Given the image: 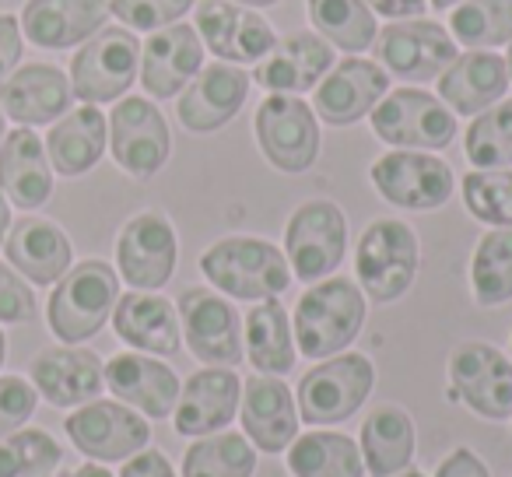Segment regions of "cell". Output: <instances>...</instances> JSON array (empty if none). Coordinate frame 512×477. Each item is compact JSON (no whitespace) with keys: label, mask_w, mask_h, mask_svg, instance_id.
Returning a JSON list of instances; mask_svg holds the SVG:
<instances>
[{"label":"cell","mask_w":512,"mask_h":477,"mask_svg":"<svg viewBox=\"0 0 512 477\" xmlns=\"http://www.w3.org/2000/svg\"><path fill=\"white\" fill-rule=\"evenodd\" d=\"M200 271L218 292L239 302L278 299L292 285V267L278 246L253 239V235H228L218 239L200 257Z\"/></svg>","instance_id":"obj_1"},{"label":"cell","mask_w":512,"mask_h":477,"mask_svg":"<svg viewBox=\"0 0 512 477\" xmlns=\"http://www.w3.org/2000/svg\"><path fill=\"white\" fill-rule=\"evenodd\" d=\"M365 323V295L348 278H323L295 306V344L306 358L341 355Z\"/></svg>","instance_id":"obj_2"},{"label":"cell","mask_w":512,"mask_h":477,"mask_svg":"<svg viewBox=\"0 0 512 477\" xmlns=\"http://www.w3.org/2000/svg\"><path fill=\"white\" fill-rule=\"evenodd\" d=\"M116 299H120V278L113 267L102 260H85L53 288L46 320L64 344H81L106 327Z\"/></svg>","instance_id":"obj_3"},{"label":"cell","mask_w":512,"mask_h":477,"mask_svg":"<svg viewBox=\"0 0 512 477\" xmlns=\"http://www.w3.org/2000/svg\"><path fill=\"white\" fill-rule=\"evenodd\" d=\"M372 386H376V369L358 351L320 362L299 383V418L313 428L341 425L351 414H358Z\"/></svg>","instance_id":"obj_4"},{"label":"cell","mask_w":512,"mask_h":477,"mask_svg":"<svg viewBox=\"0 0 512 477\" xmlns=\"http://www.w3.org/2000/svg\"><path fill=\"white\" fill-rule=\"evenodd\" d=\"M358 285L372 302H393L414 285L418 274V235L397 218H379L362 232L355 253Z\"/></svg>","instance_id":"obj_5"},{"label":"cell","mask_w":512,"mask_h":477,"mask_svg":"<svg viewBox=\"0 0 512 477\" xmlns=\"http://www.w3.org/2000/svg\"><path fill=\"white\" fill-rule=\"evenodd\" d=\"M372 134L400 151H442L456 137V116L418 88H397L369 113Z\"/></svg>","instance_id":"obj_6"},{"label":"cell","mask_w":512,"mask_h":477,"mask_svg":"<svg viewBox=\"0 0 512 477\" xmlns=\"http://www.w3.org/2000/svg\"><path fill=\"white\" fill-rule=\"evenodd\" d=\"M348 250V218L334 200H306L288 218L285 257L299 281H323Z\"/></svg>","instance_id":"obj_7"},{"label":"cell","mask_w":512,"mask_h":477,"mask_svg":"<svg viewBox=\"0 0 512 477\" xmlns=\"http://www.w3.org/2000/svg\"><path fill=\"white\" fill-rule=\"evenodd\" d=\"M141 43L127 29H99L71 60V92L85 106L123 99L137 78Z\"/></svg>","instance_id":"obj_8"},{"label":"cell","mask_w":512,"mask_h":477,"mask_svg":"<svg viewBox=\"0 0 512 477\" xmlns=\"http://www.w3.org/2000/svg\"><path fill=\"white\" fill-rule=\"evenodd\" d=\"M256 144L281 172H306L320 158V123L299 95H267L256 109Z\"/></svg>","instance_id":"obj_9"},{"label":"cell","mask_w":512,"mask_h":477,"mask_svg":"<svg viewBox=\"0 0 512 477\" xmlns=\"http://www.w3.org/2000/svg\"><path fill=\"white\" fill-rule=\"evenodd\" d=\"M383 200L404 211H435L453 197V169L432 151H390L369 169Z\"/></svg>","instance_id":"obj_10"},{"label":"cell","mask_w":512,"mask_h":477,"mask_svg":"<svg viewBox=\"0 0 512 477\" xmlns=\"http://www.w3.org/2000/svg\"><path fill=\"white\" fill-rule=\"evenodd\" d=\"M179 260V239L169 218L158 211H144L123 225L116 239V264L134 292H158L169 285Z\"/></svg>","instance_id":"obj_11"},{"label":"cell","mask_w":512,"mask_h":477,"mask_svg":"<svg viewBox=\"0 0 512 477\" xmlns=\"http://www.w3.org/2000/svg\"><path fill=\"white\" fill-rule=\"evenodd\" d=\"M449 383L463 404L488 421L512 418V362L481 341L460 344L449 355Z\"/></svg>","instance_id":"obj_12"},{"label":"cell","mask_w":512,"mask_h":477,"mask_svg":"<svg viewBox=\"0 0 512 477\" xmlns=\"http://www.w3.org/2000/svg\"><path fill=\"white\" fill-rule=\"evenodd\" d=\"M179 327L183 341L204 365H239L242 362V323L232 302L207 288H186L179 295Z\"/></svg>","instance_id":"obj_13"},{"label":"cell","mask_w":512,"mask_h":477,"mask_svg":"<svg viewBox=\"0 0 512 477\" xmlns=\"http://www.w3.org/2000/svg\"><path fill=\"white\" fill-rule=\"evenodd\" d=\"M109 148L123 172L148 179L169 162V127L165 116L141 95L120 99L109 116Z\"/></svg>","instance_id":"obj_14"},{"label":"cell","mask_w":512,"mask_h":477,"mask_svg":"<svg viewBox=\"0 0 512 477\" xmlns=\"http://www.w3.org/2000/svg\"><path fill=\"white\" fill-rule=\"evenodd\" d=\"M64 428L74 446L99 463L130 460L151 442L148 421L130 411L127 404H113V400H92L78 414H71Z\"/></svg>","instance_id":"obj_15"},{"label":"cell","mask_w":512,"mask_h":477,"mask_svg":"<svg viewBox=\"0 0 512 477\" xmlns=\"http://www.w3.org/2000/svg\"><path fill=\"white\" fill-rule=\"evenodd\" d=\"M376 57L393 71L397 78L407 81H432L460 57L456 39L449 36L442 25L421 22V18H407V22H393L379 29L376 36Z\"/></svg>","instance_id":"obj_16"},{"label":"cell","mask_w":512,"mask_h":477,"mask_svg":"<svg viewBox=\"0 0 512 477\" xmlns=\"http://www.w3.org/2000/svg\"><path fill=\"white\" fill-rule=\"evenodd\" d=\"M193 8H197V25L193 29H197L200 43H207V50L218 60H232L235 67L256 64L278 43L274 25L249 8L228 4V0H200Z\"/></svg>","instance_id":"obj_17"},{"label":"cell","mask_w":512,"mask_h":477,"mask_svg":"<svg viewBox=\"0 0 512 477\" xmlns=\"http://www.w3.org/2000/svg\"><path fill=\"white\" fill-rule=\"evenodd\" d=\"M386 92H390V74L379 64L358 57L341 60L316 85L313 113H320V120L330 127H351L362 116H369Z\"/></svg>","instance_id":"obj_18"},{"label":"cell","mask_w":512,"mask_h":477,"mask_svg":"<svg viewBox=\"0 0 512 477\" xmlns=\"http://www.w3.org/2000/svg\"><path fill=\"white\" fill-rule=\"evenodd\" d=\"M242 404V383L232 369L221 365H207V369L193 372L186 386L179 390L176 411H172V425L179 435H214L235 421V411Z\"/></svg>","instance_id":"obj_19"},{"label":"cell","mask_w":512,"mask_h":477,"mask_svg":"<svg viewBox=\"0 0 512 477\" xmlns=\"http://www.w3.org/2000/svg\"><path fill=\"white\" fill-rule=\"evenodd\" d=\"M242 432L264 453H285L299 439V404L278 376L256 372L242 383Z\"/></svg>","instance_id":"obj_20"},{"label":"cell","mask_w":512,"mask_h":477,"mask_svg":"<svg viewBox=\"0 0 512 477\" xmlns=\"http://www.w3.org/2000/svg\"><path fill=\"white\" fill-rule=\"evenodd\" d=\"M204 67V43L193 25H169L151 32L141 46V85L151 99H176L179 88H186Z\"/></svg>","instance_id":"obj_21"},{"label":"cell","mask_w":512,"mask_h":477,"mask_svg":"<svg viewBox=\"0 0 512 477\" xmlns=\"http://www.w3.org/2000/svg\"><path fill=\"white\" fill-rule=\"evenodd\" d=\"M330 67H334V50L327 39L316 32H292L271 46V53L256 64L253 78L271 95H302L320 85Z\"/></svg>","instance_id":"obj_22"},{"label":"cell","mask_w":512,"mask_h":477,"mask_svg":"<svg viewBox=\"0 0 512 477\" xmlns=\"http://www.w3.org/2000/svg\"><path fill=\"white\" fill-rule=\"evenodd\" d=\"M249 95V74L235 64H211L200 67L197 78L179 95V123L193 134H211L221 130Z\"/></svg>","instance_id":"obj_23"},{"label":"cell","mask_w":512,"mask_h":477,"mask_svg":"<svg viewBox=\"0 0 512 477\" xmlns=\"http://www.w3.org/2000/svg\"><path fill=\"white\" fill-rule=\"evenodd\" d=\"M106 18L109 0H29L18 25L39 50H67L106 29Z\"/></svg>","instance_id":"obj_24"},{"label":"cell","mask_w":512,"mask_h":477,"mask_svg":"<svg viewBox=\"0 0 512 477\" xmlns=\"http://www.w3.org/2000/svg\"><path fill=\"white\" fill-rule=\"evenodd\" d=\"M71 81L50 64H25L0 85V109L22 127H43L71 109Z\"/></svg>","instance_id":"obj_25"},{"label":"cell","mask_w":512,"mask_h":477,"mask_svg":"<svg viewBox=\"0 0 512 477\" xmlns=\"http://www.w3.org/2000/svg\"><path fill=\"white\" fill-rule=\"evenodd\" d=\"M32 383L53 407L92 404L106 386L99 355L85 348H46L32 362Z\"/></svg>","instance_id":"obj_26"},{"label":"cell","mask_w":512,"mask_h":477,"mask_svg":"<svg viewBox=\"0 0 512 477\" xmlns=\"http://www.w3.org/2000/svg\"><path fill=\"white\" fill-rule=\"evenodd\" d=\"M0 193L22 211H36L53 193V165L46 144L29 127H18L0 141Z\"/></svg>","instance_id":"obj_27"},{"label":"cell","mask_w":512,"mask_h":477,"mask_svg":"<svg viewBox=\"0 0 512 477\" xmlns=\"http://www.w3.org/2000/svg\"><path fill=\"white\" fill-rule=\"evenodd\" d=\"M505 88H509V67H505V57L491 50L463 53L439 74L442 102L460 116H477L491 109L495 102H502Z\"/></svg>","instance_id":"obj_28"},{"label":"cell","mask_w":512,"mask_h":477,"mask_svg":"<svg viewBox=\"0 0 512 477\" xmlns=\"http://www.w3.org/2000/svg\"><path fill=\"white\" fill-rule=\"evenodd\" d=\"M106 386L120 397V404L137 407L151 421L169 418L179 400V379L169 365L144 355H116L106 365Z\"/></svg>","instance_id":"obj_29"},{"label":"cell","mask_w":512,"mask_h":477,"mask_svg":"<svg viewBox=\"0 0 512 477\" xmlns=\"http://www.w3.org/2000/svg\"><path fill=\"white\" fill-rule=\"evenodd\" d=\"M113 327L120 341L151 355H176L183 337L176 306L155 292H127L123 299H116Z\"/></svg>","instance_id":"obj_30"},{"label":"cell","mask_w":512,"mask_h":477,"mask_svg":"<svg viewBox=\"0 0 512 477\" xmlns=\"http://www.w3.org/2000/svg\"><path fill=\"white\" fill-rule=\"evenodd\" d=\"M8 260L32 285H53L71 267V239L46 218H22L8 228Z\"/></svg>","instance_id":"obj_31"},{"label":"cell","mask_w":512,"mask_h":477,"mask_svg":"<svg viewBox=\"0 0 512 477\" xmlns=\"http://www.w3.org/2000/svg\"><path fill=\"white\" fill-rule=\"evenodd\" d=\"M106 137L109 127L99 106H81L53 123L46 137V158L60 176H85L106 151Z\"/></svg>","instance_id":"obj_32"},{"label":"cell","mask_w":512,"mask_h":477,"mask_svg":"<svg viewBox=\"0 0 512 477\" xmlns=\"http://www.w3.org/2000/svg\"><path fill=\"white\" fill-rule=\"evenodd\" d=\"M414 442H418V435H414L411 414L393 404L376 407V411L365 418L362 439H358L365 474L393 477V474H400V470H407L414 460Z\"/></svg>","instance_id":"obj_33"},{"label":"cell","mask_w":512,"mask_h":477,"mask_svg":"<svg viewBox=\"0 0 512 477\" xmlns=\"http://www.w3.org/2000/svg\"><path fill=\"white\" fill-rule=\"evenodd\" d=\"M242 351L253 362L256 372L264 376H285L295 365V341L292 320L278 299H264L246 313V330H242Z\"/></svg>","instance_id":"obj_34"},{"label":"cell","mask_w":512,"mask_h":477,"mask_svg":"<svg viewBox=\"0 0 512 477\" xmlns=\"http://www.w3.org/2000/svg\"><path fill=\"white\" fill-rule=\"evenodd\" d=\"M292 477H365L362 449L341 432H306L288 446Z\"/></svg>","instance_id":"obj_35"},{"label":"cell","mask_w":512,"mask_h":477,"mask_svg":"<svg viewBox=\"0 0 512 477\" xmlns=\"http://www.w3.org/2000/svg\"><path fill=\"white\" fill-rule=\"evenodd\" d=\"M309 22L344 53H362L376 43V15L365 0H306Z\"/></svg>","instance_id":"obj_36"},{"label":"cell","mask_w":512,"mask_h":477,"mask_svg":"<svg viewBox=\"0 0 512 477\" xmlns=\"http://www.w3.org/2000/svg\"><path fill=\"white\" fill-rule=\"evenodd\" d=\"M470 288L477 306H505L512 299V228H491L470 260Z\"/></svg>","instance_id":"obj_37"},{"label":"cell","mask_w":512,"mask_h":477,"mask_svg":"<svg viewBox=\"0 0 512 477\" xmlns=\"http://www.w3.org/2000/svg\"><path fill=\"white\" fill-rule=\"evenodd\" d=\"M256 453L235 432L200 435L183 456V477H253Z\"/></svg>","instance_id":"obj_38"},{"label":"cell","mask_w":512,"mask_h":477,"mask_svg":"<svg viewBox=\"0 0 512 477\" xmlns=\"http://www.w3.org/2000/svg\"><path fill=\"white\" fill-rule=\"evenodd\" d=\"M449 29L467 50H495L512 43V0H463L449 15Z\"/></svg>","instance_id":"obj_39"},{"label":"cell","mask_w":512,"mask_h":477,"mask_svg":"<svg viewBox=\"0 0 512 477\" xmlns=\"http://www.w3.org/2000/svg\"><path fill=\"white\" fill-rule=\"evenodd\" d=\"M463 151H467L474 169L512 165V99L477 113V120L470 123L467 137H463Z\"/></svg>","instance_id":"obj_40"},{"label":"cell","mask_w":512,"mask_h":477,"mask_svg":"<svg viewBox=\"0 0 512 477\" xmlns=\"http://www.w3.org/2000/svg\"><path fill=\"white\" fill-rule=\"evenodd\" d=\"M463 204L477 221L495 228H512V172L477 169L463 176Z\"/></svg>","instance_id":"obj_41"},{"label":"cell","mask_w":512,"mask_h":477,"mask_svg":"<svg viewBox=\"0 0 512 477\" xmlns=\"http://www.w3.org/2000/svg\"><path fill=\"white\" fill-rule=\"evenodd\" d=\"M60 446L53 435L25 428L0 442V477H46L60 463Z\"/></svg>","instance_id":"obj_42"},{"label":"cell","mask_w":512,"mask_h":477,"mask_svg":"<svg viewBox=\"0 0 512 477\" xmlns=\"http://www.w3.org/2000/svg\"><path fill=\"white\" fill-rule=\"evenodd\" d=\"M197 0H109V15L120 18L127 29L158 32L183 22V15Z\"/></svg>","instance_id":"obj_43"},{"label":"cell","mask_w":512,"mask_h":477,"mask_svg":"<svg viewBox=\"0 0 512 477\" xmlns=\"http://www.w3.org/2000/svg\"><path fill=\"white\" fill-rule=\"evenodd\" d=\"M36 414V386L18 376H0V439L25 425Z\"/></svg>","instance_id":"obj_44"},{"label":"cell","mask_w":512,"mask_h":477,"mask_svg":"<svg viewBox=\"0 0 512 477\" xmlns=\"http://www.w3.org/2000/svg\"><path fill=\"white\" fill-rule=\"evenodd\" d=\"M36 316V295L11 267L0 264V323H22Z\"/></svg>","instance_id":"obj_45"},{"label":"cell","mask_w":512,"mask_h":477,"mask_svg":"<svg viewBox=\"0 0 512 477\" xmlns=\"http://www.w3.org/2000/svg\"><path fill=\"white\" fill-rule=\"evenodd\" d=\"M18 60H22V25L15 15H0V85L11 78Z\"/></svg>","instance_id":"obj_46"},{"label":"cell","mask_w":512,"mask_h":477,"mask_svg":"<svg viewBox=\"0 0 512 477\" xmlns=\"http://www.w3.org/2000/svg\"><path fill=\"white\" fill-rule=\"evenodd\" d=\"M435 477H491V474H488V467H484L481 456H477L474 449L460 446L439 463Z\"/></svg>","instance_id":"obj_47"},{"label":"cell","mask_w":512,"mask_h":477,"mask_svg":"<svg viewBox=\"0 0 512 477\" xmlns=\"http://www.w3.org/2000/svg\"><path fill=\"white\" fill-rule=\"evenodd\" d=\"M120 477H176V470L165 460V453H158V449H141V453H134L123 463Z\"/></svg>","instance_id":"obj_48"},{"label":"cell","mask_w":512,"mask_h":477,"mask_svg":"<svg viewBox=\"0 0 512 477\" xmlns=\"http://www.w3.org/2000/svg\"><path fill=\"white\" fill-rule=\"evenodd\" d=\"M372 8V15H386L393 22H407V18L425 15L428 0H365Z\"/></svg>","instance_id":"obj_49"},{"label":"cell","mask_w":512,"mask_h":477,"mask_svg":"<svg viewBox=\"0 0 512 477\" xmlns=\"http://www.w3.org/2000/svg\"><path fill=\"white\" fill-rule=\"evenodd\" d=\"M11 228V207H8V197L0 193V243H4V235Z\"/></svg>","instance_id":"obj_50"},{"label":"cell","mask_w":512,"mask_h":477,"mask_svg":"<svg viewBox=\"0 0 512 477\" xmlns=\"http://www.w3.org/2000/svg\"><path fill=\"white\" fill-rule=\"evenodd\" d=\"M71 477H113V474H109V470H102L99 463H85V467H78Z\"/></svg>","instance_id":"obj_51"},{"label":"cell","mask_w":512,"mask_h":477,"mask_svg":"<svg viewBox=\"0 0 512 477\" xmlns=\"http://www.w3.org/2000/svg\"><path fill=\"white\" fill-rule=\"evenodd\" d=\"M456 4H463V0H432V8H439V11H449V8H456Z\"/></svg>","instance_id":"obj_52"},{"label":"cell","mask_w":512,"mask_h":477,"mask_svg":"<svg viewBox=\"0 0 512 477\" xmlns=\"http://www.w3.org/2000/svg\"><path fill=\"white\" fill-rule=\"evenodd\" d=\"M235 4H256V8H271V4H281V0H235Z\"/></svg>","instance_id":"obj_53"},{"label":"cell","mask_w":512,"mask_h":477,"mask_svg":"<svg viewBox=\"0 0 512 477\" xmlns=\"http://www.w3.org/2000/svg\"><path fill=\"white\" fill-rule=\"evenodd\" d=\"M393 477H425V474H421V470H411V467H407V470H400V474H393Z\"/></svg>","instance_id":"obj_54"},{"label":"cell","mask_w":512,"mask_h":477,"mask_svg":"<svg viewBox=\"0 0 512 477\" xmlns=\"http://www.w3.org/2000/svg\"><path fill=\"white\" fill-rule=\"evenodd\" d=\"M505 67H509V78H512V43H509V57H505Z\"/></svg>","instance_id":"obj_55"},{"label":"cell","mask_w":512,"mask_h":477,"mask_svg":"<svg viewBox=\"0 0 512 477\" xmlns=\"http://www.w3.org/2000/svg\"><path fill=\"white\" fill-rule=\"evenodd\" d=\"M0 141H4V109H0Z\"/></svg>","instance_id":"obj_56"},{"label":"cell","mask_w":512,"mask_h":477,"mask_svg":"<svg viewBox=\"0 0 512 477\" xmlns=\"http://www.w3.org/2000/svg\"><path fill=\"white\" fill-rule=\"evenodd\" d=\"M0 365H4V334H0Z\"/></svg>","instance_id":"obj_57"}]
</instances>
